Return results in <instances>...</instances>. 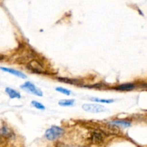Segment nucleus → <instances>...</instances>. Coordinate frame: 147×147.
Here are the masks:
<instances>
[{
    "instance_id": "1",
    "label": "nucleus",
    "mask_w": 147,
    "mask_h": 147,
    "mask_svg": "<svg viewBox=\"0 0 147 147\" xmlns=\"http://www.w3.org/2000/svg\"><path fill=\"white\" fill-rule=\"evenodd\" d=\"M64 130L59 126H53L47 129L45 132V137L49 141H55L63 136Z\"/></svg>"
},
{
    "instance_id": "2",
    "label": "nucleus",
    "mask_w": 147,
    "mask_h": 147,
    "mask_svg": "<svg viewBox=\"0 0 147 147\" xmlns=\"http://www.w3.org/2000/svg\"><path fill=\"white\" fill-rule=\"evenodd\" d=\"M82 108L86 111L94 113H100V112H103L106 110V108L102 105L93 104V103H86L82 106Z\"/></svg>"
},
{
    "instance_id": "3",
    "label": "nucleus",
    "mask_w": 147,
    "mask_h": 147,
    "mask_svg": "<svg viewBox=\"0 0 147 147\" xmlns=\"http://www.w3.org/2000/svg\"><path fill=\"white\" fill-rule=\"evenodd\" d=\"M20 88L24 89V90H27V91L30 92V93H32V94L36 95V96H37L42 97V96H43V93L42 92V90H40L39 88H37L36 87L33 83H32L31 82H26L24 84L22 85V86H20Z\"/></svg>"
},
{
    "instance_id": "4",
    "label": "nucleus",
    "mask_w": 147,
    "mask_h": 147,
    "mask_svg": "<svg viewBox=\"0 0 147 147\" xmlns=\"http://www.w3.org/2000/svg\"><path fill=\"white\" fill-rule=\"evenodd\" d=\"M0 70H3V71H4V72H7V73H10V74H11V75H14V76H17V77L20 78H23V79L27 78V76H26V75H24V73H22V72L14 70V69L1 67H0Z\"/></svg>"
},
{
    "instance_id": "5",
    "label": "nucleus",
    "mask_w": 147,
    "mask_h": 147,
    "mask_svg": "<svg viewBox=\"0 0 147 147\" xmlns=\"http://www.w3.org/2000/svg\"><path fill=\"white\" fill-rule=\"evenodd\" d=\"M6 93L8 94L10 98H21V95L19 92L16 91L14 89L10 88H7L5 90Z\"/></svg>"
},
{
    "instance_id": "6",
    "label": "nucleus",
    "mask_w": 147,
    "mask_h": 147,
    "mask_svg": "<svg viewBox=\"0 0 147 147\" xmlns=\"http://www.w3.org/2000/svg\"><path fill=\"white\" fill-rule=\"evenodd\" d=\"M0 135L2 136H4V137L10 138L13 135V133L9 128L7 127V126H3V127L0 129Z\"/></svg>"
},
{
    "instance_id": "7",
    "label": "nucleus",
    "mask_w": 147,
    "mask_h": 147,
    "mask_svg": "<svg viewBox=\"0 0 147 147\" xmlns=\"http://www.w3.org/2000/svg\"><path fill=\"white\" fill-rule=\"evenodd\" d=\"M135 88V86L132 83H124L118 86L116 89L119 90H131Z\"/></svg>"
},
{
    "instance_id": "8",
    "label": "nucleus",
    "mask_w": 147,
    "mask_h": 147,
    "mask_svg": "<svg viewBox=\"0 0 147 147\" xmlns=\"http://www.w3.org/2000/svg\"><path fill=\"white\" fill-rule=\"evenodd\" d=\"M111 123L113 125H115V126H121V127H123V128H127L131 126V123H129V122L125 121H119V120L113 121L112 122H111Z\"/></svg>"
},
{
    "instance_id": "9",
    "label": "nucleus",
    "mask_w": 147,
    "mask_h": 147,
    "mask_svg": "<svg viewBox=\"0 0 147 147\" xmlns=\"http://www.w3.org/2000/svg\"><path fill=\"white\" fill-rule=\"evenodd\" d=\"M75 100L73 99H64L60 100L58 102V104L61 106H71L74 105Z\"/></svg>"
},
{
    "instance_id": "10",
    "label": "nucleus",
    "mask_w": 147,
    "mask_h": 147,
    "mask_svg": "<svg viewBox=\"0 0 147 147\" xmlns=\"http://www.w3.org/2000/svg\"><path fill=\"white\" fill-rule=\"evenodd\" d=\"M91 100L103 103H111L114 102V100H113V99H100L98 98H92Z\"/></svg>"
},
{
    "instance_id": "11",
    "label": "nucleus",
    "mask_w": 147,
    "mask_h": 147,
    "mask_svg": "<svg viewBox=\"0 0 147 147\" xmlns=\"http://www.w3.org/2000/svg\"><path fill=\"white\" fill-rule=\"evenodd\" d=\"M31 104L37 109H40V110H45V106H43L42 103H39V102L35 101V100H32V101L31 102Z\"/></svg>"
},
{
    "instance_id": "12",
    "label": "nucleus",
    "mask_w": 147,
    "mask_h": 147,
    "mask_svg": "<svg viewBox=\"0 0 147 147\" xmlns=\"http://www.w3.org/2000/svg\"><path fill=\"white\" fill-rule=\"evenodd\" d=\"M55 90H57V92H60V93H63V94L66 95V96H70V93H71V92H70V90H67V89L65 88L57 87V88H56Z\"/></svg>"
},
{
    "instance_id": "13",
    "label": "nucleus",
    "mask_w": 147,
    "mask_h": 147,
    "mask_svg": "<svg viewBox=\"0 0 147 147\" xmlns=\"http://www.w3.org/2000/svg\"><path fill=\"white\" fill-rule=\"evenodd\" d=\"M103 140L102 139V136H100V134H94L93 136V141L94 142H101V141Z\"/></svg>"
}]
</instances>
